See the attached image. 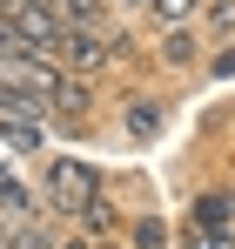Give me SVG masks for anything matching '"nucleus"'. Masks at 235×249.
I'll return each instance as SVG.
<instances>
[{"label":"nucleus","instance_id":"nucleus-6","mask_svg":"<svg viewBox=\"0 0 235 249\" xmlns=\"http://www.w3.org/2000/svg\"><path fill=\"white\" fill-rule=\"evenodd\" d=\"M195 54H201V41L188 34V27H168V34H161V68H168V74H188Z\"/></svg>","mask_w":235,"mask_h":249},{"label":"nucleus","instance_id":"nucleus-11","mask_svg":"<svg viewBox=\"0 0 235 249\" xmlns=\"http://www.w3.org/2000/svg\"><path fill=\"white\" fill-rule=\"evenodd\" d=\"M215 74H235V41L222 47V54H215Z\"/></svg>","mask_w":235,"mask_h":249},{"label":"nucleus","instance_id":"nucleus-4","mask_svg":"<svg viewBox=\"0 0 235 249\" xmlns=\"http://www.w3.org/2000/svg\"><path fill=\"white\" fill-rule=\"evenodd\" d=\"M87 108H94V88H87V81H74V74H67V81H61V94H54V108H47V115H54V122H61V128H81V122H87Z\"/></svg>","mask_w":235,"mask_h":249},{"label":"nucleus","instance_id":"nucleus-9","mask_svg":"<svg viewBox=\"0 0 235 249\" xmlns=\"http://www.w3.org/2000/svg\"><path fill=\"white\" fill-rule=\"evenodd\" d=\"M148 7H155V20H161V27H188V20H195L208 0H148Z\"/></svg>","mask_w":235,"mask_h":249},{"label":"nucleus","instance_id":"nucleus-7","mask_svg":"<svg viewBox=\"0 0 235 249\" xmlns=\"http://www.w3.org/2000/svg\"><path fill=\"white\" fill-rule=\"evenodd\" d=\"M128 135H134V142H155L161 135V101L155 94H134V101H128Z\"/></svg>","mask_w":235,"mask_h":249},{"label":"nucleus","instance_id":"nucleus-8","mask_svg":"<svg viewBox=\"0 0 235 249\" xmlns=\"http://www.w3.org/2000/svg\"><path fill=\"white\" fill-rule=\"evenodd\" d=\"M81 229H87V236H115V229H121V209L108 202V196H94V202L81 209Z\"/></svg>","mask_w":235,"mask_h":249},{"label":"nucleus","instance_id":"nucleus-5","mask_svg":"<svg viewBox=\"0 0 235 249\" xmlns=\"http://www.w3.org/2000/svg\"><path fill=\"white\" fill-rule=\"evenodd\" d=\"M195 229H235V196L229 189H208V196H195V215H188Z\"/></svg>","mask_w":235,"mask_h":249},{"label":"nucleus","instance_id":"nucleus-3","mask_svg":"<svg viewBox=\"0 0 235 249\" xmlns=\"http://www.w3.org/2000/svg\"><path fill=\"white\" fill-rule=\"evenodd\" d=\"M14 27H20V41L40 47V54H54V47H61V34H67V27H61L47 7H34V0H14Z\"/></svg>","mask_w":235,"mask_h":249},{"label":"nucleus","instance_id":"nucleus-1","mask_svg":"<svg viewBox=\"0 0 235 249\" xmlns=\"http://www.w3.org/2000/svg\"><path fill=\"white\" fill-rule=\"evenodd\" d=\"M47 61H54L61 74H74V81H94V74L115 61V34H108V20H101V27H67L61 47H54Z\"/></svg>","mask_w":235,"mask_h":249},{"label":"nucleus","instance_id":"nucleus-10","mask_svg":"<svg viewBox=\"0 0 235 249\" xmlns=\"http://www.w3.org/2000/svg\"><path fill=\"white\" fill-rule=\"evenodd\" d=\"M134 249H168V229H161L155 215H141V222H134Z\"/></svg>","mask_w":235,"mask_h":249},{"label":"nucleus","instance_id":"nucleus-2","mask_svg":"<svg viewBox=\"0 0 235 249\" xmlns=\"http://www.w3.org/2000/svg\"><path fill=\"white\" fill-rule=\"evenodd\" d=\"M94 196H101V175L87 162H47V202L61 209V215H81Z\"/></svg>","mask_w":235,"mask_h":249}]
</instances>
